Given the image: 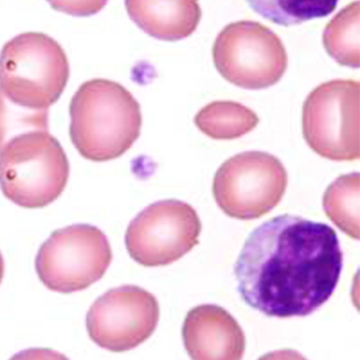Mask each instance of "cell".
<instances>
[{"instance_id": "1", "label": "cell", "mask_w": 360, "mask_h": 360, "mask_svg": "<svg viewBox=\"0 0 360 360\" xmlns=\"http://www.w3.org/2000/svg\"><path fill=\"white\" fill-rule=\"evenodd\" d=\"M342 252L329 225L284 214L256 227L234 265L238 290L269 316L309 315L333 295Z\"/></svg>"}, {"instance_id": "2", "label": "cell", "mask_w": 360, "mask_h": 360, "mask_svg": "<svg viewBox=\"0 0 360 360\" xmlns=\"http://www.w3.org/2000/svg\"><path fill=\"white\" fill-rule=\"evenodd\" d=\"M69 134L85 159L119 158L140 135L142 116L136 99L118 82L95 78L82 83L72 97Z\"/></svg>"}, {"instance_id": "3", "label": "cell", "mask_w": 360, "mask_h": 360, "mask_svg": "<svg viewBox=\"0 0 360 360\" xmlns=\"http://www.w3.org/2000/svg\"><path fill=\"white\" fill-rule=\"evenodd\" d=\"M69 74L65 51L41 32L19 34L0 53V91L28 109L49 110L63 93Z\"/></svg>"}, {"instance_id": "4", "label": "cell", "mask_w": 360, "mask_h": 360, "mask_svg": "<svg viewBox=\"0 0 360 360\" xmlns=\"http://www.w3.org/2000/svg\"><path fill=\"white\" fill-rule=\"evenodd\" d=\"M70 165L59 141L49 131H31L0 149V188L25 208H40L56 200L69 178Z\"/></svg>"}, {"instance_id": "5", "label": "cell", "mask_w": 360, "mask_h": 360, "mask_svg": "<svg viewBox=\"0 0 360 360\" xmlns=\"http://www.w3.org/2000/svg\"><path fill=\"white\" fill-rule=\"evenodd\" d=\"M112 259L107 236L98 227L75 224L57 229L40 246L35 269L49 290L72 293L100 280Z\"/></svg>"}, {"instance_id": "6", "label": "cell", "mask_w": 360, "mask_h": 360, "mask_svg": "<svg viewBox=\"0 0 360 360\" xmlns=\"http://www.w3.org/2000/svg\"><path fill=\"white\" fill-rule=\"evenodd\" d=\"M359 80L335 79L314 89L302 107L303 136L320 156L335 161L359 160Z\"/></svg>"}, {"instance_id": "7", "label": "cell", "mask_w": 360, "mask_h": 360, "mask_svg": "<svg viewBox=\"0 0 360 360\" xmlns=\"http://www.w3.org/2000/svg\"><path fill=\"white\" fill-rule=\"evenodd\" d=\"M212 58L226 81L247 89L275 84L288 66V55L281 38L267 26L253 20L226 25L214 40Z\"/></svg>"}, {"instance_id": "8", "label": "cell", "mask_w": 360, "mask_h": 360, "mask_svg": "<svg viewBox=\"0 0 360 360\" xmlns=\"http://www.w3.org/2000/svg\"><path fill=\"white\" fill-rule=\"evenodd\" d=\"M287 184L286 169L276 156L250 150L221 164L214 176L212 193L226 215L250 220L272 210L281 200Z\"/></svg>"}, {"instance_id": "9", "label": "cell", "mask_w": 360, "mask_h": 360, "mask_svg": "<svg viewBox=\"0 0 360 360\" xmlns=\"http://www.w3.org/2000/svg\"><path fill=\"white\" fill-rule=\"evenodd\" d=\"M202 229L196 210L175 199L159 200L141 211L129 224L125 245L140 265H168L190 252L198 243Z\"/></svg>"}, {"instance_id": "10", "label": "cell", "mask_w": 360, "mask_h": 360, "mask_svg": "<svg viewBox=\"0 0 360 360\" xmlns=\"http://www.w3.org/2000/svg\"><path fill=\"white\" fill-rule=\"evenodd\" d=\"M160 307L156 297L134 285L108 290L91 305L86 316L91 340L112 352L134 349L157 328Z\"/></svg>"}, {"instance_id": "11", "label": "cell", "mask_w": 360, "mask_h": 360, "mask_svg": "<svg viewBox=\"0 0 360 360\" xmlns=\"http://www.w3.org/2000/svg\"><path fill=\"white\" fill-rule=\"evenodd\" d=\"M182 338L191 360H242L245 336L224 308L203 304L191 309L184 321Z\"/></svg>"}, {"instance_id": "12", "label": "cell", "mask_w": 360, "mask_h": 360, "mask_svg": "<svg viewBox=\"0 0 360 360\" xmlns=\"http://www.w3.org/2000/svg\"><path fill=\"white\" fill-rule=\"evenodd\" d=\"M130 18L144 32L155 38L177 40L191 35L196 29L201 9L195 1H125Z\"/></svg>"}, {"instance_id": "13", "label": "cell", "mask_w": 360, "mask_h": 360, "mask_svg": "<svg viewBox=\"0 0 360 360\" xmlns=\"http://www.w3.org/2000/svg\"><path fill=\"white\" fill-rule=\"evenodd\" d=\"M259 120L248 107L232 101H214L202 107L194 122L200 131L217 140L240 138L253 130Z\"/></svg>"}, {"instance_id": "14", "label": "cell", "mask_w": 360, "mask_h": 360, "mask_svg": "<svg viewBox=\"0 0 360 360\" xmlns=\"http://www.w3.org/2000/svg\"><path fill=\"white\" fill-rule=\"evenodd\" d=\"M359 1H352L334 15L323 30V46L341 65L359 67Z\"/></svg>"}, {"instance_id": "15", "label": "cell", "mask_w": 360, "mask_h": 360, "mask_svg": "<svg viewBox=\"0 0 360 360\" xmlns=\"http://www.w3.org/2000/svg\"><path fill=\"white\" fill-rule=\"evenodd\" d=\"M323 207L327 217L349 237L359 238V174L340 175L326 188Z\"/></svg>"}, {"instance_id": "16", "label": "cell", "mask_w": 360, "mask_h": 360, "mask_svg": "<svg viewBox=\"0 0 360 360\" xmlns=\"http://www.w3.org/2000/svg\"><path fill=\"white\" fill-rule=\"evenodd\" d=\"M49 110L20 106L0 91V149L12 138L31 131H49Z\"/></svg>"}, {"instance_id": "17", "label": "cell", "mask_w": 360, "mask_h": 360, "mask_svg": "<svg viewBox=\"0 0 360 360\" xmlns=\"http://www.w3.org/2000/svg\"><path fill=\"white\" fill-rule=\"evenodd\" d=\"M250 4L265 18L286 25L327 15L335 8L337 2L252 1Z\"/></svg>"}, {"instance_id": "18", "label": "cell", "mask_w": 360, "mask_h": 360, "mask_svg": "<svg viewBox=\"0 0 360 360\" xmlns=\"http://www.w3.org/2000/svg\"><path fill=\"white\" fill-rule=\"evenodd\" d=\"M8 360H70L63 354L50 348L32 347L18 352Z\"/></svg>"}, {"instance_id": "19", "label": "cell", "mask_w": 360, "mask_h": 360, "mask_svg": "<svg viewBox=\"0 0 360 360\" xmlns=\"http://www.w3.org/2000/svg\"><path fill=\"white\" fill-rule=\"evenodd\" d=\"M56 8L74 14H89L99 11L105 4L104 1H86L84 5H75L71 2H51Z\"/></svg>"}, {"instance_id": "20", "label": "cell", "mask_w": 360, "mask_h": 360, "mask_svg": "<svg viewBox=\"0 0 360 360\" xmlns=\"http://www.w3.org/2000/svg\"><path fill=\"white\" fill-rule=\"evenodd\" d=\"M257 360H307L302 354L292 349H282L268 352Z\"/></svg>"}, {"instance_id": "21", "label": "cell", "mask_w": 360, "mask_h": 360, "mask_svg": "<svg viewBox=\"0 0 360 360\" xmlns=\"http://www.w3.org/2000/svg\"><path fill=\"white\" fill-rule=\"evenodd\" d=\"M5 263L3 255L0 251V284L4 276Z\"/></svg>"}]
</instances>
